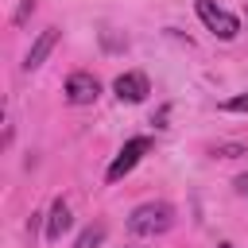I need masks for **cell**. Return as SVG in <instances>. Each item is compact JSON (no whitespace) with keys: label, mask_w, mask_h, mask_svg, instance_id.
Instances as JSON below:
<instances>
[{"label":"cell","mask_w":248,"mask_h":248,"mask_svg":"<svg viewBox=\"0 0 248 248\" xmlns=\"http://www.w3.org/2000/svg\"><path fill=\"white\" fill-rule=\"evenodd\" d=\"M170 225H174V209L167 202H143L128 217V232L132 236H163Z\"/></svg>","instance_id":"1"},{"label":"cell","mask_w":248,"mask_h":248,"mask_svg":"<svg viewBox=\"0 0 248 248\" xmlns=\"http://www.w3.org/2000/svg\"><path fill=\"white\" fill-rule=\"evenodd\" d=\"M198 19L217 35V39H236L240 35V19L232 16V12H225L221 4H213V0H198Z\"/></svg>","instance_id":"2"},{"label":"cell","mask_w":248,"mask_h":248,"mask_svg":"<svg viewBox=\"0 0 248 248\" xmlns=\"http://www.w3.org/2000/svg\"><path fill=\"white\" fill-rule=\"evenodd\" d=\"M147 151H151V140H147V136H132V140H128V143L116 151V159L108 163L105 178H108V182H120V178H124V174H128V170H132V167H136V163H140Z\"/></svg>","instance_id":"3"},{"label":"cell","mask_w":248,"mask_h":248,"mask_svg":"<svg viewBox=\"0 0 248 248\" xmlns=\"http://www.w3.org/2000/svg\"><path fill=\"white\" fill-rule=\"evenodd\" d=\"M97 97H101V81H97L93 74L78 70V74L66 78V101H70V105H93Z\"/></svg>","instance_id":"4"},{"label":"cell","mask_w":248,"mask_h":248,"mask_svg":"<svg viewBox=\"0 0 248 248\" xmlns=\"http://www.w3.org/2000/svg\"><path fill=\"white\" fill-rule=\"evenodd\" d=\"M112 93H116V101L140 105V101L151 93V81H147V74H140V70H128V74H120V78L112 81Z\"/></svg>","instance_id":"5"},{"label":"cell","mask_w":248,"mask_h":248,"mask_svg":"<svg viewBox=\"0 0 248 248\" xmlns=\"http://www.w3.org/2000/svg\"><path fill=\"white\" fill-rule=\"evenodd\" d=\"M74 217H70V202L66 198H54L50 202V213H46V240H62V232H70Z\"/></svg>","instance_id":"6"},{"label":"cell","mask_w":248,"mask_h":248,"mask_svg":"<svg viewBox=\"0 0 248 248\" xmlns=\"http://www.w3.org/2000/svg\"><path fill=\"white\" fill-rule=\"evenodd\" d=\"M58 39H62V31H58V27H46V31L31 43V50H27V62H23V66H27V70H39V66L46 62V54L54 50V43H58Z\"/></svg>","instance_id":"7"},{"label":"cell","mask_w":248,"mask_h":248,"mask_svg":"<svg viewBox=\"0 0 248 248\" xmlns=\"http://www.w3.org/2000/svg\"><path fill=\"white\" fill-rule=\"evenodd\" d=\"M101 240H105V225H89V229H81L74 248H101Z\"/></svg>","instance_id":"8"},{"label":"cell","mask_w":248,"mask_h":248,"mask_svg":"<svg viewBox=\"0 0 248 248\" xmlns=\"http://www.w3.org/2000/svg\"><path fill=\"white\" fill-rule=\"evenodd\" d=\"M213 155H217V159H240V155H248V147H244V143H217Z\"/></svg>","instance_id":"9"},{"label":"cell","mask_w":248,"mask_h":248,"mask_svg":"<svg viewBox=\"0 0 248 248\" xmlns=\"http://www.w3.org/2000/svg\"><path fill=\"white\" fill-rule=\"evenodd\" d=\"M221 112H248V93H240V97H229V101H221Z\"/></svg>","instance_id":"10"},{"label":"cell","mask_w":248,"mask_h":248,"mask_svg":"<svg viewBox=\"0 0 248 248\" xmlns=\"http://www.w3.org/2000/svg\"><path fill=\"white\" fill-rule=\"evenodd\" d=\"M31 12H35V0H23V4L16 8V16H12V23H23V19L31 16Z\"/></svg>","instance_id":"11"},{"label":"cell","mask_w":248,"mask_h":248,"mask_svg":"<svg viewBox=\"0 0 248 248\" xmlns=\"http://www.w3.org/2000/svg\"><path fill=\"white\" fill-rule=\"evenodd\" d=\"M232 186H236V190L248 198V170H244V174H236V182H232Z\"/></svg>","instance_id":"12"},{"label":"cell","mask_w":248,"mask_h":248,"mask_svg":"<svg viewBox=\"0 0 248 248\" xmlns=\"http://www.w3.org/2000/svg\"><path fill=\"white\" fill-rule=\"evenodd\" d=\"M244 19H248V4H244Z\"/></svg>","instance_id":"13"},{"label":"cell","mask_w":248,"mask_h":248,"mask_svg":"<svg viewBox=\"0 0 248 248\" xmlns=\"http://www.w3.org/2000/svg\"><path fill=\"white\" fill-rule=\"evenodd\" d=\"M221 248H232V244H221Z\"/></svg>","instance_id":"14"},{"label":"cell","mask_w":248,"mask_h":248,"mask_svg":"<svg viewBox=\"0 0 248 248\" xmlns=\"http://www.w3.org/2000/svg\"><path fill=\"white\" fill-rule=\"evenodd\" d=\"M128 248H136V244H128Z\"/></svg>","instance_id":"15"}]
</instances>
